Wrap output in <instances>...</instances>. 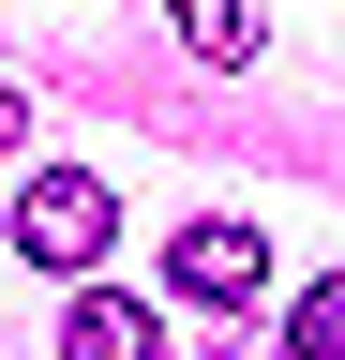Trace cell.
Listing matches in <instances>:
<instances>
[{
	"label": "cell",
	"instance_id": "cell-7",
	"mask_svg": "<svg viewBox=\"0 0 345 360\" xmlns=\"http://www.w3.org/2000/svg\"><path fill=\"white\" fill-rule=\"evenodd\" d=\"M15 120H30V105H15V75H0V150H15Z\"/></svg>",
	"mask_w": 345,
	"mask_h": 360
},
{
	"label": "cell",
	"instance_id": "cell-1",
	"mask_svg": "<svg viewBox=\"0 0 345 360\" xmlns=\"http://www.w3.org/2000/svg\"><path fill=\"white\" fill-rule=\"evenodd\" d=\"M105 240H120V180L46 165V180L15 195V255H30V270H105Z\"/></svg>",
	"mask_w": 345,
	"mask_h": 360
},
{
	"label": "cell",
	"instance_id": "cell-4",
	"mask_svg": "<svg viewBox=\"0 0 345 360\" xmlns=\"http://www.w3.org/2000/svg\"><path fill=\"white\" fill-rule=\"evenodd\" d=\"M165 15H181L195 60H255V45H271V0H165Z\"/></svg>",
	"mask_w": 345,
	"mask_h": 360
},
{
	"label": "cell",
	"instance_id": "cell-3",
	"mask_svg": "<svg viewBox=\"0 0 345 360\" xmlns=\"http://www.w3.org/2000/svg\"><path fill=\"white\" fill-rule=\"evenodd\" d=\"M60 360H165V315H150V300H120L105 270H91V285L60 300Z\"/></svg>",
	"mask_w": 345,
	"mask_h": 360
},
{
	"label": "cell",
	"instance_id": "cell-6",
	"mask_svg": "<svg viewBox=\"0 0 345 360\" xmlns=\"http://www.w3.org/2000/svg\"><path fill=\"white\" fill-rule=\"evenodd\" d=\"M210 360H285V345L255 330V315H210Z\"/></svg>",
	"mask_w": 345,
	"mask_h": 360
},
{
	"label": "cell",
	"instance_id": "cell-5",
	"mask_svg": "<svg viewBox=\"0 0 345 360\" xmlns=\"http://www.w3.org/2000/svg\"><path fill=\"white\" fill-rule=\"evenodd\" d=\"M285 360H345V270H315V285H300V315L271 330Z\"/></svg>",
	"mask_w": 345,
	"mask_h": 360
},
{
	"label": "cell",
	"instance_id": "cell-2",
	"mask_svg": "<svg viewBox=\"0 0 345 360\" xmlns=\"http://www.w3.org/2000/svg\"><path fill=\"white\" fill-rule=\"evenodd\" d=\"M165 285H181V300H210V315H240L255 285H271V240H255L240 210H195V225H181V255H165Z\"/></svg>",
	"mask_w": 345,
	"mask_h": 360
}]
</instances>
